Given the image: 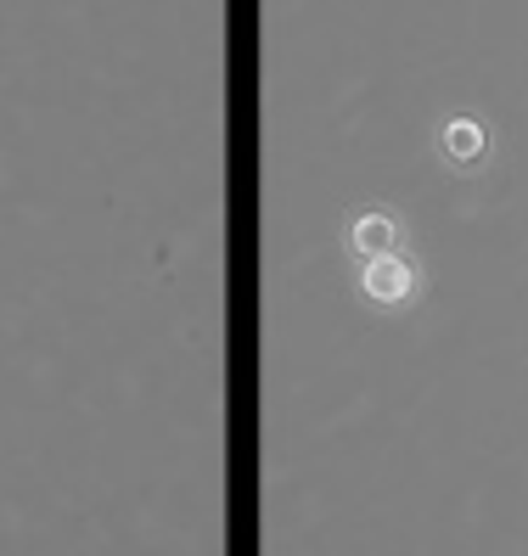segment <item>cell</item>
Segmentation results:
<instances>
[{"instance_id":"6da1fadb","label":"cell","mask_w":528,"mask_h":556,"mask_svg":"<svg viewBox=\"0 0 528 556\" xmlns=\"http://www.w3.org/2000/svg\"><path fill=\"white\" fill-rule=\"evenodd\" d=\"M372 292H377V299H393V292H405V270L393 265V258H377V265H372Z\"/></svg>"},{"instance_id":"7a4b0ae2","label":"cell","mask_w":528,"mask_h":556,"mask_svg":"<svg viewBox=\"0 0 528 556\" xmlns=\"http://www.w3.org/2000/svg\"><path fill=\"white\" fill-rule=\"evenodd\" d=\"M444 147H450L455 157H473V152L483 147V136H478L473 124H450V129H444Z\"/></svg>"},{"instance_id":"3957f363","label":"cell","mask_w":528,"mask_h":556,"mask_svg":"<svg viewBox=\"0 0 528 556\" xmlns=\"http://www.w3.org/2000/svg\"><path fill=\"white\" fill-rule=\"evenodd\" d=\"M360 248H366V253L388 248V225L382 219H366V225H360Z\"/></svg>"}]
</instances>
